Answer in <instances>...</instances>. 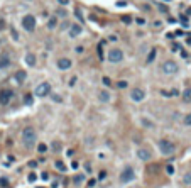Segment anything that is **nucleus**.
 Here are the masks:
<instances>
[{
	"mask_svg": "<svg viewBox=\"0 0 191 188\" xmlns=\"http://www.w3.org/2000/svg\"><path fill=\"white\" fill-rule=\"evenodd\" d=\"M162 71L167 73V75H173V73L178 71V63H174V61H166L162 64Z\"/></svg>",
	"mask_w": 191,
	"mask_h": 188,
	"instance_id": "7",
	"label": "nucleus"
},
{
	"mask_svg": "<svg viewBox=\"0 0 191 188\" xmlns=\"http://www.w3.org/2000/svg\"><path fill=\"white\" fill-rule=\"evenodd\" d=\"M83 51H85V49H83L81 46H78V47H76V53H83Z\"/></svg>",
	"mask_w": 191,
	"mask_h": 188,
	"instance_id": "41",
	"label": "nucleus"
},
{
	"mask_svg": "<svg viewBox=\"0 0 191 188\" xmlns=\"http://www.w3.org/2000/svg\"><path fill=\"white\" fill-rule=\"evenodd\" d=\"M117 5H119V7H125V2H122V0H120V2H117Z\"/></svg>",
	"mask_w": 191,
	"mask_h": 188,
	"instance_id": "40",
	"label": "nucleus"
},
{
	"mask_svg": "<svg viewBox=\"0 0 191 188\" xmlns=\"http://www.w3.org/2000/svg\"><path fill=\"white\" fill-rule=\"evenodd\" d=\"M103 83H105L107 86H110V85H112V81H110V78H108V76H103Z\"/></svg>",
	"mask_w": 191,
	"mask_h": 188,
	"instance_id": "29",
	"label": "nucleus"
},
{
	"mask_svg": "<svg viewBox=\"0 0 191 188\" xmlns=\"http://www.w3.org/2000/svg\"><path fill=\"white\" fill-rule=\"evenodd\" d=\"M166 171H167V175H173V173H174V168L171 166V164H167V166H166Z\"/></svg>",
	"mask_w": 191,
	"mask_h": 188,
	"instance_id": "28",
	"label": "nucleus"
},
{
	"mask_svg": "<svg viewBox=\"0 0 191 188\" xmlns=\"http://www.w3.org/2000/svg\"><path fill=\"white\" fill-rule=\"evenodd\" d=\"M123 60V53L120 49H110L108 51V61L110 63H120Z\"/></svg>",
	"mask_w": 191,
	"mask_h": 188,
	"instance_id": "6",
	"label": "nucleus"
},
{
	"mask_svg": "<svg viewBox=\"0 0 191 188\" xmlns=\"http://www.w3.org/2000/svg\"><path fill=\"white\" fill-rule=\"evenodd\" d=\"M41 178H43V180H47V178H49V175H47V173H43V175H41Z\"/></svg>",
	"mask_w": 191,
	"mask_h": 188,
	"instance_id": "39",
	"label": "nucleus"
},
{
	"mask_svg": "<svg viewBox=\"0 0 191 188\" xmlns=\"http://www.w3.org/2000/svg\"><path fill=\"white\" fill-rule=\"evenodd\" d=\"M56 24H58V19H56V17H51L49 21H47V27H49V29H54Z\"/></svg>",
	"mask_w": 191,
	"mask_h": 188,
	"instance_id": "17",
	"label": "nucleus"
},
{
	"mask_svg": "<svg viewBox=\"0 0 191 188\" xmlns=\"http://www.w3.org/2000/svg\"><path fill=\"white\" fill-rule=\"evenodd\" d=\"M5 27H7V26H5V21H0V31H4Z\"/></svg>",
	"mask_w": 191,
	"mask_h": 188,
	"instance_id": "35",
	"label": "nucleus"
},
{
	"mask_svg": "<svg viewBox=\"0 0 191 188\" xmlns=\"http://www.w3.org/2000/svg\"><path fill=\"white\" fill-rule=\"evenodd\" d=\"M137 158H139L140 161H151L152 153L149 149H145V147H139V149H137Z\"/></svg>",
	"mask_w": 191,
	"mask_h": 188,
	"instance_id": "8",
	"label": "nucleus"
},
{
	"mask_svg": "<svg viewBox=\"0 0 191 188\" xmlns=\"http://www.w3.org/2000/svg\"><path fill=\"white\" fill-rule=\"evenodd\" d=\"M169 95H173V97H176V95H179V92H178V90H176V88H174V90H171V93Z\"/></svg>",
	"mask_w": 191,
	"mask_h": 188,
	"instance_id": "34",
	"label": "nucleus"
},
{
	"mask_svg": "<svg viewBox=\"0 0 191 188\" xmlns=\"http://www.w3.org/2000/svg\"><path fill=\"white\" fill-rule=\"evenodd\" d=\"M58 2H59L61 5H68L69 4V0H58Z\"/></svg>",
	"mask_w": 191,
	"mask_h": 188,
	"instance_id": "36",
	"label": "nucleus"
},
{
	"mask_svg": "<svg viewBox=\"0 0 191 188\" xmlns=\"http://www.w3.org/2000/svg\"><path fill=\"white\" fill-rule=\"evenodd\" d=\"M159 151H161L164 156H171V154H174V151H176V146L171 141H167V139H162V141H159Z\"/></svg>",
	"mask_w": 191,
	"mask_h": 188,
	"instance_id": "2",
	"label": "nucleus"
},
{
	"mask_svg": "<svg viewBox=\"0 0 191 188\" xmlns=\"http://www.w3.org/2000/svg\"><path fill=\"white\" fill-rule=\"evenodd\" d=\"M183 181H184L186 185H191V171H189V173H186V175L183 176Z\"/></svg>",
	"mask_w": 191,
	"mask_h": 188,
	"instance_id": "21",
	"label": "nucleus"
},
{
	"mask_svg": "<svg viewBox=\"0 0 191 188\" xmlns=\"http://www.w3.org/2000/svg\"><path fill=\"white\" fill-rule=\"evenodd\" d=\"M10 66V58L7 54H0V70H7Z\"/></svg>",
	"mask_w": 191,
	"mask_h": 188,
	"instance_id": "14",
	"label": "nucleus"
},
{
	"mask_svg": "<svg viewBox=\"0 0 191 188\" xmlns=\"http://www.w3.org/2000/svg\"><path fill=\"white\" fill-rule=\"evenodd\" d=\"M12 37H14V39H19V32H17L15 29H12Z\"/></svg>",
	"mask_w": 191,
	"mask_h": 188,
	"instance_id": "33",
	"label": "nucleus"
},
{
	"mask_svg": "<svg viewBox=\"0 0 191 188\" xmlns=\"http://www.w3.org/2000/svg\"><path fill=\"white\" fill-rule=\"evenodd\" d=\"M98 100H100V102H108V100H110V92L102 90V92L98 93Z\"/></svg>",
	"mask_w": 191,
	"mask_h": 188,
	"instance_id": "15",
	"label": "nucleus"
},
{
	"mask_svg": "<svg viewBox=\"0 0 191 188\" xmlns=\"http://www.w3.org/2000/svg\"><path fill=\"white\" fill-rule=\"evenodd\" d=\"M122 22H125V24H130L132 17H130V15H122Z\"/></svg>",
	"mask_w": 191,
	"mask_h": 188,
	"instance_id": "25",
	"label": "nucleus"
},
{
	"mask_svg": "<svg viewBox=\"0 0 191 188\" xmlns=\"http://www.w3.org/2000/svg\"><path fill=\"white\" fill-rule=\"evenodd\" d=\"M46 149H47V146L44 144V142H43V144H39V146H37V151H39V153H46Z\"/></svg>",
	"mask_w": 191,
	"mask_h": 188,
	"instance_id": "24",
	"label": "nucleus"
},
{
	"mask_svg": "<svg viewBox=\"0 0 191 188\" xmlns=\"http://www.w3.org/2000/svg\"><path fill=\"white\" fill-rule=\"evenodd\" d=\"M117 86H119V88H125V86H127V81H119Z\"/></svg>",
	"mask_w": 191,
	"mask_h": 188,
	"instance_id": "30",
	"label": "nucleus"
},
{
	"mask_svg": "<svg viewBox=\"0 0 191 188\" xmlns=\"http://www.w3.org/2000/svg\"><path fill=\"white\" fill-rule=\"evenodd\" d=\"M166 2H169V0H166Z\"/></svg>",
	"mask_w": 191,
	"mask_h": 188,
	"instance_id": "43",
	"label": "nucleus"
},
{
	"mask_svg": "<svg viewBox=\"0 0 191 188\" xmlns=\"http://www.w3.org/2000/svg\"><path fill=\"white\" fill-rule=\"evenodd\" d=\"M37 141V134L32 127H26L22 131V144L26 146V147H32Z\"/></svg>",
	"mask_w": 191,
	"mask_h": 188,
	"instance_id": "1",
	"label": "nucleus"
},
{
	"mask_svg": "<svg viewBox=\"0 0 191 188\" xmlns=\"http://www.w3.org/2000/svg\"><path fill=\"white\" fill-rule=\"evenodd\" d=\"M183 99L186 100V102H191V88L184 90V93H183Z\"/></svg>",
	"mask_w": 191,
	"mask_h": 188,
	"instance_id": "19",
	"label": "nucleus"
},
{
	"mask_svg": "<svg viewBox=\"0 0 191 188\" xmlns=\"http://www.w3.org/2000/svg\"><path fill=\"white\" fill-rule=\"evenodd\" d=\"M49 93H51V85H49L47 81H43V83L37 85V88H36V95H37V97H47Z\"/></svg>",
	"mask_w": 191,
	"mask_h": 188,
	"instance_id": "5",
	"label": "nucleus"
},
{
	"mask_svg": "<svg viewBox=\"0 0 191 188\" xmlns=\"http://www.w3.org/2000/svg\"><path fill=\"white\" fill-rule=\"evenodd\" d=\"M14 78H15V81H17L19 85H22V83L26 81V78H27V73L24 71V70H19V71H15Z\"/></svg>",
	"mask_w": 191,
	"mask_h": 188,
	"instance_id": "13",
	"label": "nucleus"
},
{
	"mask_svg": "<svg viewBox=\"0 0 191 188\" xmlns=\"http://www.w3.org/2000/svg\"><path fill=\"white\" fill-rule=\"evenodd\" d=\"M58 15L64 17V15H66V10H64V9H58Z\"/></svg>",
	"mask_w": 191,
	"mask_h": 188,
	"instance_id": "31",
	"label": "nucleus"
},
{
	"mask_svg": "<svg viewBox=\"0 0 191 188\" xmlns=\"http://www.w3.org/2000/svg\"><path fill=\"white\" fill-rule=\"evenodd\" d=\"M58 68L59 70H69L71 68V60H69V58H61L59 61H58Z\"/></svg>",
	"mask_w": 191,
	"mask_h": 188,
	"instance_id": "12",
	"label": "nucleus"
},
{
	"mask_svg": "<svg viewBox=\"0 0 191 188\" xmlns=\"http://www.w3.org/2000/svg\"><path fill=\"white\" fill-rule=\"evenodd\" d=\"M12 97H14L12 90H2V92H0V103H2V105H7V103L12 100Z\"/></svg>",
	"mask_w": 191,
	"mask_h": 188,
	"instance_id": "9",
	"label": "nucleus"
},
{
	"mask_svg": "<svg viewBox=\"0 0 191 188\" xmlns=\"http://www.w3.org/2000/svg\"><path fill=\"white\" fill-rule=\"evenodd\" d=\"M154 58H156V49H152V51L149 53V56H147V63H152Z\"/></svg>",
	"mask_w": 191,
	"mask_h": 188,
	"instance_id": "22",
	"label": "nucleus"
},
{
	"mask_svg": "<svg viewBox=\"0 0 191 188\" xmlns=\"http://www.w3.org/2000/svg\"><path fill=\"white\" fill-rule=\"evenodd\" d=\"M37 188H43V186H37Z\"/></svg>",
	"mask_w": 191,
	"mask_h": 188,
	"instance_id": "42",
	"label": "nucleus"
},
{
	"mask_svg": "<svg viewBox=\"0 0 191 188\" xmlns=\"http://www.w3.org/2000/svg\"><path fill=\"white\" fill-rule=\"evenodd\" d=\"M144 19H142V17H139V19H137V24H139V26H142V24H144Z\"/></svg>",
	"mask_w": 191,
	"mask_h": 188,
	"instance_id": "37",
	"label": "nucleus"
},
{
	"mask_svg": "<svg viewBox=\"0 0 191 188\" xmlns=\"http://www.w3.org/2000/svg\"><path fill=\"white\" fill-rule=\"evenodd\" d=\"M54 166L58 168L59 171H66V166H64V163H63V161H56V163H54Z\"/></svg>",
	"mask_w": 191,
	"mask_h": 188,
	"instance_id": "20",
	"label": "nucleus"
},
{
	"mask_svg": "<svg viewBox=\"0 0 191 188\" xmlns=\"http://www.w3.org/2000/svg\"><path fill=\"white\" fill-rule=\"evenodd\" d=\"M26 63L29 64V66H36V56L32 54V53L26 54Z\"/></svg>",
	"mask_w": 191,
	"mask_h": 188,
	"instance_id": "16",
	"label": "nucleus"
},
{
	"mask_svg": "<svg viewBox=\"0 0 191 188\" xmlns=\"http://www.w3.org/2000/svg\"><path fill=\"white\" fill-rule=\"evenodd\" d=\"M81 31H83V27H81L80 24H73V26L69 27V37H78V36L81 34Z\"/></svg>",
	"mask_w": 191,
	"mask_h": 188,
	"instance_id": "11",
	"label": "nucleus"
},
{
	"mask_svg": "<svg viewBox=\"0 0 191 188\" xmlns=\"http://www.w3.org/2000/svg\"><path fill=\"white\" fill-rule=\"evenodd\" d=\"M22 27L27 31V32H32L36 29V17L34 15H26V17L22 19Z\"/></svg>",
	"mask_w": 191,
	"mask_h": 188,
	"instance_id": "4",
	"label": "nucleus"
},
{
	"mask_svg": "<svg viewBox=\"0 0 191 188\" xmlns=\"http://www.w3.org/2000/svg\"><path fill=\"white\" fill-rule=\"evenodd\" d=\"M184 125H191V114H188V115L184 117Z\"/></svg>",
	"mask_w": 191,
	"mask_h": 188,
	"instance_id": "26",
	"label": "nucleus"
},
{
	"mask_svg": "<svg viewBox=\"0 0 191 188\" xmlns=\"http://www.w3.org/2000/svg\"><path fill=\"white\" fill-rule=\"evenodd\" d=\"M75 15H76V17L80 19V21H83V15H81V12H80V10H78V9L75 10Z\"/></svg>",
	"mask_w": 191,
	"mask_h": 188,
	"instance_id": "32",
	"label": "nucleus"
},
{
	"mask_svg": "<svg viewBox=\"0 0 191 188\" xmlns=\"http://www.w3.org/2000/svg\"><path fill=\"white\" fill-rule=\"evenodd\" d=\"M36 178H37V176H36V173H29V176H27V180H29L30 183H32V181H36Z\"/></svg>",
	"mask_w": 191,
	"mask_h": 188,
	"instance_id": "27",
	"label": "nucleus"
},
{
	"mask_svg": "<svg viewBox=\"0 0 191 188\" xmlns=\"http://www.w3.org/2000/svg\"><path fill=\"white\" fill-rule=\"evenodd\" d=\"M24 103H26V105H32V103H34V97H32V95H26V97H24Z\"/></svg>",
	"mask_w": 191,
	"mask_h": 188,
	"instance_id": "18",
	"label": "nucleus"
},
{
	"mask_svg": "<svg viewBox=\"0 0 191 188\" xmlns=\"http://www.w3.org/2000/svg\"><path fill=\"white\" fill-rule=\"evenodd\" d=\"M173 49H174V51H179V49H181V46H179V44H174Z\"/></svg>",
	"mask_w": 191,
	"mask_h": 188,
	"instance_id": "38",
	"label": "nucleus"
},
{
	"mask_svg": "<svg viewBox=\"0 0 191 188\" xmlns=\"http://www.w3.org/2000/svg\"><path fill=\"white\" fill-rule=\"evenodd\" d=\"M81 181H85V176H83V175H76V176H75V183H76V185H80Z\"/></svg>",
	"mask_w": 191,
	"mask_h": 188,
	"instance_id": "23",
	"label": "nucleus"
},
{
	"mask_svg": "<svg viewBox=\"0 0 191 188\" xmlns=\"http://www.w3.org/2000/svg\"><path fill=\"white\" fill-rule=\"evenodd\" d=\"M130 97H132V100H134V102H142V100L145 99V93L142 92V90L135 88V90H132Z\"/></svg>",
	"mask_w": 191,
	"mask_h": 188,
	"instance_id": "10",
	"label": "nucleus"
},
{
	"mask_svg": "<svg viewBox=\"0 0 191 188\" xmlns=\"http://www.w3.org/2000/svg\"><path fill=\"white\" fill-rule=\"evenodd\" d=\"M134 180H135V171L132 170L130 166L123 168V171L120 173V181H122V183H130Z\"/></svg>",
	"mask_w": 191,
	"mask_h": 188,
	"instance_id": "3",
	"label": "nucleus"
}]
</instances>
